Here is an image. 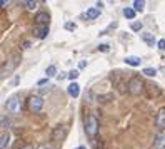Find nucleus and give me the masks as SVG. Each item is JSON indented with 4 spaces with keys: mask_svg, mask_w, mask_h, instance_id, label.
<instances>
[{
    "mask_svg": "<svg viewBox=\"0 0 165 149\" xmlns=\"http://www.w3.org/2000/svg\"><path fill=\"white\" fill-rule=\"evenodd\" d=\"M143 89H145V84H143L142 77H140V76L130 77L129 84H127V90H129V94H132V96H140V94L143 92Z\"/></svg>",
    "mask_w": 165,
    "mask_h": 149,
    "instance_id": "f257e3e1",
    "label": "nucleus"
},
{
    "mask_svg": "<svg viewBox=\"0 0 165 149\" xmlns=\"http://www.w3.org/2000/svg\"><path fill=\"white\" fill-rule=\"evenodd\" d=\"M84 127H85V132L90 138H95L97 132H98V121L93 114H87L85 116V121H84Z\"/></svg>",
    "mask_w": 165,
    "mask_h": 149,
    "instance_id": "f03ea898",
    "label": "nucleus"
},
{
    "mask_svg": "<svg viewBox=\"0 0 165 149\" xmlns=\"http://www.w3.org/2000/svg\"><path fill=\"white\" fill-rule=\"evenodd\" d=\"M27 107H28V111L34 112V114L40 112L42 107H43V99L40 96H30V97H28V101H27Z\"/></svg>",
    "mask_w": 165,
    "mask_h": 149,
    "instance_id": "7ed1b4c3",
    "label": "nucleus"
},
{
    "mask_svg": "<svg viewBox=\"0 0 165 149\" xmlns=\"http://www.w3.org/2000/svg\"><path fill=\"white\" fill-rule=\"evenodd\" d=\"M65 136H67V127H65V126L53 127V131H52V141H55V142H62V141L65 139Z\"/></svg>",
    "mask_w": 165,
    "mask_h": 149,
    "instance_id": "20e7f679",
    "label": "nucleus"
},
{
    "mask_svg": "<svg viewBox=\"0 0 165 149\" xmlns=\"http://www.w3.org/2000/svg\"><path fill=\"white\" fill-rule=\"evenodd\" d=\"M34 20H35V25H48V22H50V15H48L47 12H39Z\"/></svg>",
    "mask_w": 165,
    "mask_h": 149,
    "instance_id": "39448f33",
    "label": "nucleus"
},
{
    "mask_svg": "<svg viewBox=\"0 0 165 149\" xmlns=\"http://www.w3.org/2000/svg\"><path fill=\"white\" fill-rule=\"evenodd\" d=\"M5 107H7V111H9V112H17V111L20 109V102H19V97H17V96L10 97L9 101H7Z\"/></svg>",
    "mask_w": 165,
    "mask_h": 149,
    "instance_id": "423d86ee",
    "label": "nucleus"
},
{
    "mask_svg": "<svg viewBox=\"0 0 165 149\" xmlns=\"http://www.w3.org/2000/svg\"><path fill=\"white\" fill-rule=\"evenodd\" d=\"M155 126L159 127V129H165V107H162V109L157 112V116H155Z\"/></svg>",
    "mask_w": 165,
    "mask_h": 149,
    "instance_id": "0eeeda50",
    "label": "nucleus"
},
{
    "mask_svg": "<svg viewBox=\"0 0 165 149\" xmlns=\"http://www.w3.org/2000/svg\"><path fill=\"white\" fill-rule=\"evenodd\" d=\"M32 32H34V35L39 37V39H45L48 34V25H35Z\"/></svg>",
    "mask_w": 165,
    "mask_h": 149,
    "instance_id": "6e6552de",
    "label": "nucleus"
},
{
    "mask_svg": "<svg viewBox=\"0 0 165 149\" xmlns=\"http://www.w3.org/2000/svg\"><path fill=\"white\" fill-rule=\"evenodd\" d=\"M19 64H20V55H19V54H15V55H12L9 59V62L5 64V69L7 70H14V69H17Z\"/></svg>",
    "mask_w": 165,
    "mask_h": 149,
    "instance_id": "1a4fd4ad",
    "label": "nucleus"
},
{
    "mask_svg": "<svg viewBox=\"0 0 165 149\" xmlns=\"http://www.w3.org/2000/svg\"><path fill=\"white\" fill-rule=\"evenodd\" d=\"M145 89H147V96L148 97H159L160 96V87L159 85H155V84H148V85H145Z\"/></svg>",
    "mask_w": 165,
    "mask_h": 149,
    "instance_id": "9d476101",
    "label": "nucleus"
},
{
    "mask_svg": "<svg viewBox=\"0 0 165 149\" xmlns=\"http://www.w3.org/2000/svg\"><path fill=\"white\" fill-rule=\"evenodd\" d=\"M98 15H100V9H97V7H92V9H89V10L84 14V17L87 19V20H93V19H97Z\"/></svg>",
    "mask_w": 165,
    "mask_h": 149,
    "instance_id": "9b49d317",
    "label": "nucleus"
},
{
    "mask_svg": "<svg viewBox=\"0 0 165 149\" xmlns=\"http://www.w3.org/2000/svg\"><path fill=\"white\" fill-rule=\"evenodd\" d=\"M142 40H143L147 45H150V47H154V45H155V37H154V34H150V32L142 34Z\"/></svg>",
    "mask_w": 165,
    "mask_h": 149,
    "instance_id": "f8f14e48",
    "label": "nucleus"
},
{
    "mask_svg": "<svg viewBox=\"0 0 165 149\" xmlns=\"http://www.w3.org/2000/svg\"><path fill=\"white\" fill-rule=\"evenodd\" d=\"M140 57H135V55H129V57H125V64L127 65H132V67H138L140 65Z\"/></svg>",
    "mask_w": 165,
    "mask_h": 149,
    "instance_id": "ddd939ff",
    "label": "nucleus"
},
{
    "mask_svg": "<svg viewBox=\"0 0 165 149\" xmlns=\"http://www.w3.org/2000/svg\"><path fill=\"white\" fill-rule=\"evenodd\" d=\"M68 94L72 97H77L78 94H80V85H78L77 82H72V84L68 85Z\"/></svg>",
    "mask_w": 165,
    "mask_h": 149,
    "instance_id": "4468645a",
    "label": "nucleus"
},
{
    "mask_svg": "<svg viewBox=\"0 0 165 149\" xmlns=\"http://www.w3.org/2000/svg\"><path fill=\"white\" fill-rule=\"evenodd\" d=\"M9 141H10V134L9 132H3V134L0 136V149H5L9 146Z\"/></svg>",
    "mask_w": 165,
    "mask_h": 149,
    "instance_id": "2eb2a0df",
    "label": "nucleus"
},
{
    "mask_svg": "<svg viewBox=\"0 0 165 149\" xmlns=\"http://www.w3.org/2000/svg\"><path fill=\"white\" fill-rule=\"evenodd\" d=\"M143 9H145V2H143V0H135L134 2V10L135 12H142Z\"/></svg>",
    "mask_w": 165,
    "mask_h": 149,
    "instance_id": "dca6fc26",
    "label": "nucleus"
},
{
    "mask_svg": "<svg viewBox=\"0 0 165 149\" xmlns=\"http://www.w3.org/2000/svg\"><path fill=\"white\" fill-rule=\"evenodd\" d=\"M123 15H125L127 19H135V10L130 9V7H127V9H123Z\"/></svg>",
    "mask_w": 165,
    "mask_h": 149,
    "instance_id": "f3484780",
    "label": "nucleus"
},
{
    "mask_svg": "<svg viewBox=\"0 0 165 149\" xmlns=\"http://www.w3.org/2000/svg\"><path fill=\"white\" fill-rule=\"evenodd\" d=\"M45 74H47V77H53L57 74V67L55 65H48L47 70H45Z\"/></svg>",
    "mask_w": 165,
    "mask_h": 149,
    "instance_id": "a211bd4d",
    "label": "nucleus"
},
{
    "mask_svg": "<svg viewBox=\"0 0 165 149\" xmlns=\"http://www.w3.org/2000/svg\"><path fill=\"white\" fill-rule=\"evenodd\" d=\"M143 74L148 76V77H154L155 74H157V70H155L154 67H145V69H143Z\"/></svg>",
    "mask_w": 165,
    "mask_h": 149,
    "instance_id": "6ab92c4d",
    "label": "nucleus"
},
{
    "mask_svg": "<svg viewBox=\"0 0 165 149\" xmlns=\"http://www.w3.org/2000/svg\"><path fill=\"white\" fill-rule=\"evenodd\" d=\"M130 28H132V30H135V32L142 30V22H132L130 24Z\"/></svg>",
    "mask_w": 165,
    "mask_h": 149,
    "instance_id": "aec40b11",
    "label": "nucleus"
},
{
    "mask_svg": "<svg viewBox=\"0 0 165 149\" xmlns=\"http://www.w3.org/2000/svg\"><path fill=\"white\" fill-rule=\"evenodd\" d=\"M23 5H25L28 10H34L35 7H37V2H32V0H28V2H23Z\"/></svg>",
    "mask_w": 165,
    "mask_h": 149,
    "instance_id": "412c9836",
    "label": "nucleus"
},
{
    "mask_svg": "<svg viewBox=\"0 0 165 149\" xmlns=\"http://www.w3.org/2000/svg\"><path fill=\"white\" fill-rule=\"evenodd\" d=\"M9 119L3 117V116H0V127H9Z\"/></svg>",
    "mask_w": 165,
    "mask_h": 149,
    "instance_id": "4be33fe9",
    "label": "nucleus"
},
{
    "mask_svg": "<svg viewBox=\"0 0 165 149\" xmlns=\"http://www.w3.org/2000/svg\"><path fill=\"white\" fill-rule=\"evenodd\" d=\"M77 77H78V70H70L68 72V79L70 81H75Z\"/></svg>",
    "mask_w": 165,
    "mask_h": 149,
    "instance_id": "5701e85b",
    "label": "nucleus"
},
{
    "mask_svg": "<svg viewBox=\"0 0 165 149\" xmlns=\"http://www.w3.org/2000/svg\"><path fill=\"white\" fill-rule=\"evenodd\" d=\"M98 50H100V52H109L110 47L107 44H100V45H98Z\"/></svg>",
    "mask_w": 165,
    "mask_h": 149,
    "instance_id": "b1692460",
    "label": "nucleus"
},
{
    "mask_svg": "<svg viewBox=\"0 0 165 149\" xmlns=\"http://www.w3.org/2000/svg\"><path fill=\"white\" fill-rule=\"evenodd\" d=\"M110 99H112V96H100L98 97V102H109Z\"/></svg>",
    "mask_w": 165,
    "mask_h": 149,
    "instance_id": "393cba45",
    "label": "nucleus"
},
{
    "mask_svg": "<svg viewBox=\"0 0 165 149\" xmlns=\"http://www.w3.org/2000/svg\"><path fill=\"white\" fill-rule=\"evenodd\" d=\"M157 45H159L160 50H165V39H160L159 42H157Z\"/></svg>",
    "mask_w": 165,
    "mask_h": 149,
    "instance_id": "a878e982",
    "label": "nucleus"
},
{
    "mask_svg": "<svg viewBox=\"0 0 165 149\" xmlns=\"http://www.w3.org/2000/svg\"><path fill=\"white\" fill-rule=\"evenodd\" d=\"M65 28L67 30H75V24H65Z\"/></svg>",
    "mask_w": 165,
    "mask_h": 149,
    "instance_id": "bb28decb",
    "label": "nucleus"
},
{
    "mask_svg": "<svg viewBox=\"0 0 165 149\" xmlns=\"http://www.w3.org/2000/svg\"><path fill=\"white\" fill-rule=\"evenodd\" d=\"M30 47V40H23L22 42V49H28Z\"/></svg>",
    "mask_w": 165,
    "mask_h": 149,
    "instance_id": "cd10ccee",
    "label": "nucleus"
},
{
    "mask_svg": "<svg viewBox=\"0 0 165 149\" xmlns=\"http://www.w3.org/2000/svg\"><path fill=\"white\" fill-rule=\"evenodd\" d=\"M37 149H52V146H50V144H40Z\"/></svg>",
    "mask_w": 165,
    "mask_h": 149,
    "instance_id": "c85d7f7f",
    "label": "nucleus"
},
{
    "mask_svg": "<svg viewBox=\"0 0 165 149\" xmlns=\"http://www.w3.org/2000/svg\"><path fill=\"white\" fill-rule=\"evenodd\" d=\"M45 84H47V79H40L39 82H37V85H39V87H40V85H45Z\"/></svg>",
    "mask_w": 165,
    "mask_h": 149,
    "instance_id": "c756f323",
    "label": "nucleus"
},
{
    "mask_svg": "<svg viewBox=\"0 0 165 149\" xmlns=\"http://www.w3.org/2000/svg\"><path fill=\"white\" fill-rule=\"evenodd\" d=\"M7 5V0H0V7H5Z\"/></svg>",
    "mask_w": 165,
    "mask_h": 149,
    "instance_id": "7c9ffc66",
    "label": "nucleus"
},
{
    "mask_svg": "<svg viewBox=\"0 0 165 149\" xmlns=\"http://www.w3.org/2000/svg\"><path fill=\"white\" fill-rule=\"evenodd\" d=\"M12 84H14V85H17V84H19V77H15V79L12 81Z\"/></svg>",
    "mask_w": 165,
    "mask_h": 149,
    "instance_id": "2f4dec72",
    "label": "nucleus"
},
{
    "mask_svg": "<svg viewBox=\"0 0 165 149\" xmlns=\"http://www.w3.org/2000/svg\"><path fill=\"white\" fill-rule=\"evenodd\" d=\"M22 149H34V146H30V144H28V146H23Z\"/></svg>",
    "mask_w": 165,
    "mask_h": 149,
    "instance_id": "473e14b6",
    "label": "nucleus"
},
{
    "mask_svg": "<svg viewBox=\"0 0 165 149\" xmlns=\"http://www.w3.org/2000/svg\"><path fill=\"white\" fill-rule=\"evenodd\" d=\"M77 149H85V147H84V146H78V147H77Z\"/></svg>",
    "mask_w": 165,
    "mask_h": 149,
    "instance_id": "72a5a7b5",
    "label": "nucleus"
}]
</instances>
